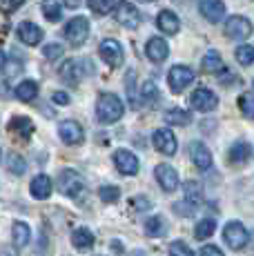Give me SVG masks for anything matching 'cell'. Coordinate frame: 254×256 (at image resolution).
<instances>
[{"label": "cell", "instance_id": "6da1fadb", "mask_svg": "<svg viewBox=\"0 0 254 256\" xmlns=\"http://www.w3.org/2000/svg\"><path fill=\"white\" fill-rule=\"evenodd\" d=\"M123 116V102H120L118 96L114 94H102L96 102V118L102 122V125H112V122L120 120Z\"/></svg>", "mask_w": 254, "mask_h": 256}, {"label": "cell", "instance_id": "7a4b0ae2", "mask_svg": "<svg viewBox=\"0 0 254 256\" xmlns=\"http://www.w3.org/2000/svg\"><path fill=\"white\" fill-rule=\"evenodd\" d=\"M223 240L228 243L230 250H234V252H238V250H243L248 245V240H250V232L246 230V225L238 223V220H230L226 225V230H223Z\"/></svg>", "mask_w": 254, "mask_h": 256}, {"label": "cell", "instance_id": "3957f363", "mask_svg": "<svg viewBox=\"0 0 254 256\" xmlns=\"http://www.w3.org/2000/svg\"><path fill=\"white\" fill-rule=\"evenodd\" d=\"M58 190L65 196H70V198H78V196L85 192V183H82V178L78 176V172L62 170L60 174H58Z\"/></svg>", "mask_w": 254, "mask_h": 256}, {"label": "cell", "instance_id": "277c9868", "mask_svg": "<svg viewBox=\"0 0 254 256\" xmlns=\"http://www.w3.org/2000/svg\"><path fill=\"white\" fill-rule=\"evenodd\" d=\"M114 18L120 27H127V29L138 27V22H140L138 9H136L132 2H127V0H120V2L114 4Z\"/></svg>", "mask_w": 254, "mask_h": 256}, {"label": "cell", "instance_id": "5b68a950", "mask_svg": "<svg viewBox=\"0 0 254 256\" xmlns=\"http://www.w3.org/2000/svg\"><path fill=\"white\" fill-rule=\"evenodd\" d=\"M87 36H90V22H87V18L78 16V18H72L70 22H67L65 27V38L72 42L74 47L82 45V42L87 40Z\"/></svg>", "mask_w": 254, "mask_h": 256}, {"label": "cell", "instance_id": "8992f818", "mask_svg": "<svg viewBox=\"0 0 254 256\" xmlns=\"http://www.w3.org/2000/svg\"><path fill=\"white\" fill-rule=\"evenodd\" d=\"M98 54L110 67H120L123 65V47H120L118 40H114V38L102 40L100 47H98Z\"/></svg>", "mask_w": 254, "mask_h": 256}, {"label": "cell", "instance_id": "52a82bcc", "mask_svg": "<svg viewBox=\"0 0 254 256\" xmlns=\"http://www.w3.org/2000/svg\"><path fill=\"white\" fill-rule=\"evenodd\" d=\"M152 142H154V147L160 152V154H165V156H174V154H176V136H174L168 127L156 130L154 136H152Z\"/></svg>", "mask_w": 254, "mask_h": 256}, {"label": "cell", "instance_id": "ba28073f", "mask_svg": "<svg viewBox=\"0 0 254 256\" xmlns=\"http://www.w3.org/2000/svg\"><path fill=\"white\" fill-rule=\"evenodd\" d=\"M168 80H170L172 92L178 94V92H183L188 85H192V82H194V72L190 70V67H185V65H176V67H172V70H170Z\"/></svg>", "mask_w": 254, "mask_h": 256}, {"label": "cell", "instance_id": "9c48e42d", "mask_svg": "<svg viewBox=\"0 0 254 256\" xmlns=\"http://www.w3.org/2000/svg\"><path fill=\"white\" fill-rule=\"evenodd\" d=\"M226 34H228V38H232V40H246V38L252 34V22L243 16H232L226 22Z\"/></svg>", "mask_w": 254, "mask_h": 256}, {"label": "cell", "instance_id": "30bf717a", "mask_svg": "<svg viewBox=\"0 0 254 256\" xmlns=\"http://www.w3.org/2000/svg\"><path fill=\"white\" fill-rule=\"evenodd\" d=\"M190 102H192V107L196 112H212V110H216L218 98H216V94H214L212 90H205V87H201V90H196L192 94Z\"/></svg>", "mask_w": 254, "mask_h": 256}, {"label": "cell", "instance_id": "8fae6325", "mask_svg": "<svg viewBox=\"0 0 254 256\" xmlns=\"http://www.w3.org/2000/svg\"><path fill=\"white\" fill-rule=\"evenodd\" d=\"M114 163L118 167L120 174H125V176H134L136 172H138V158H136V154L130 150H116Z\"/></svg>", "mask_w": 254, "mask_h": 256}, {"label": "cell", "instance_id": "7c38bea8", "mask_svg": "<svg viewBox=\"0 0 254 256\" xmlns=\"http://www.w3.org/2000/svg\"><path fill=\"white\" fill-rule=\"evenodd\" d=\"M58 134H60V140L67 142V145H80L82 138H85L82 127L76 120H62L58 125Z\"/></svg>", "mask_w": 254, "mask_h": 256}, {"label": "cell", "instance_id": "4fadbf2b", "mask_svg": "<svg viewBox=\"0 0 254 256\" xmlns=\"http://www.w3.org/2000/svg\"><path fill=\"white\" fill-rule=\"evenodd\" d=\"M154 176H156L158 185L163 187L165 192H174L178 187V174H176V170H174L172 165H165V163L156 165Z\"/></svg>", "mask_w": 254, "mask_h": 256}, {"label": "cell", "instance_id": "5bb4252c", "mask_svg": "<svg viewBox=\"0 0 254 256\" xmlns=\"http://www.w3.org/2000/svg\"><path fill=\"white\" fill-rule=\"evenodd\" d=\"M198 9L210 22H218L226 14V4L223 0H198Z\"/></svg>", "mask_w": 254, "mask_h": 256}, {"label": "cell", "instance_id": "9a60e30c", "mask_svg": "<svg viewBox=\"0 0 254 256\" xmlns=\"http://www.w3.org/2000/svg\"><path fill=\"white\" fill-rule=\"evenodd\" d=\"M190 156H192V163L198 170H210L212 167V154H210V150L203 142H192L190 145Z\"/></svg>", "mask_w": 254, "mask_h": 256}, {"label": "cell", "instance_id": "2e32d148", "mask_svg": "<svg viewBox=\"0 0 254 256\" xmlns=\"http://www.w3.org/2000/svg\"><path fill=\"white\" fill-rule=\"evenodd\" d=\"M145 54H148L150 60L163 62L165 58H168V54H170V47H168V42H165L163 38H150L148 47H145Z\"/></svg>", "mask_w": 254, "mask_h": 256}, {"label": "cell", "instance_id": "e0dca14e", "mask_svg": "<svg viewBox=\"0 0 254 256\" xmlns=\"http://www.w3.org/2000/svg\"><path fill=\"white\" fill-rule=\"evenodd\" d=\"M18 38H20L25 45H38L42 40V29L34 22H20L18 27Z\"/></svg>", "mask_w": 254, "mask_h": 256}, {"label": "cell", "instance_id": "ac0fdd59", "mask_svg": "<svg viewBox=\"0 0 254 256\" xmlns=\"http://www.w3.org/2000/svg\"><path fill=\"white\" fill-rule=\"evenodd\" d=\"M32 196L34 198H38V200H45V198H50L52 196V178L47 174H38L36 178L32 180Z\"/></svg>", "mask_w": 254, "mask_h": 256}, {"label": "cell", "instance_id": "d6986e66", "mask_svg": "<svg viewBox=\"0 0 254 256\" xmlns=\"http://www.w3.org/2000/svg\"><path fill=\"white\" fill-rule=\"evenodd\" d=\"M183 194H185V203L192 210H196L198 205L203 203V187H201V183H196V180H188V183L183 185Z\"/></svg>", "mask_w": 254, "mask_h": 256}, {"label": "cell", "instance_id": "ffe728a7", "mask_svg": "<svg viewBox=\"0 0 254 256\" xmlns=\"http://www.w3.org/2000/svg\"><path fill=\"white\" fill-rule=\"evenodd\" d=\"M94 240H96L94 232L87 228H78L72 232V245H74L76 250H80V252H87V250L94 245Z\"/></svg>", "mask_w": 254, "mask_h": 256}, {"label": "cell", "instance_id": "44dd1931", "mask_svg": "<svg viewBox=\"0 0 254 256\" xmlns=\"http://www.w3.org/2000/svg\"><path fill=\"white\" fill-rule=\"evenodd\" d=\"M9 132L18 134L20 138H29L34 132V122L29 120L27 116H14L12 120H9Z\"/></svg>", "mask_w": 254, "mask_h": 256}, {"label": "cell", "instance_id": "7402d4cb", "mask_svg": "<svg viewBox=\"0 0 254 256\" xmlns=\"http://www.w3.org/2000/svg\"><path fill=\"white\" fill-rule=\"evenodd\" d=\"M12 240L16 248H27V243L32 240V230H29V225L22 223V220H16L14 230H12Z\"/></svg>", "mask_w": 254, "mask_h": 256}, {"label": "cell", "instance_id": "603a6c76", "mask_svg": "<svg viewBox=\"0 0 254 256\" xmlns=\"http://www.w3.org/2000/svg\"><path fill=\"white\" fill-rule=\"evenodd\" d=\"M201 70L205 74H221L226 70V65H223V58L218 52H208L203 56V62H201Z\"/></svg>", "mask_w": 254, "mask_h": 256}, {"label": "cell", "instance_id": "cb8c5ba5", "mask_svg": "<svg viewBox=\"0 0 254 256\" xmlns=\"http://www.w3.org/2000/svg\"><path fill=\"white\" fill-rule=\"evenodd\" d=\"M156 24H158L160 32L170 34V36H172V34H176V32H178V27H180L176 14H172V12H160V14H158V18H156Z\"/></svg>", "mask_w": 254, "mask_h": 256}, {"label": "cell", "instance_id": "d4e9b609", "mask_svg": "<svg viewBox=\"0 0 254 256\" xmlns=\"http://www.w3.org/2000/svg\"><path fill=\"white\" fill-rule=\"evenodd\" d=\"M163 118H165V122H168V125H178V127H185V125H190V122H192V114H190V112H185V110H176V107L165 112Z\"/></svg>", "mask_w": 254, "mask_h": 256}, {"label": "cell", "instance_id": "484cf974", "mask_svg": "<svg viewBox=\"0 0 254 256\" xmlns=\"http://www.w3.org/2000/svg\"><path fill=\"white\" fill-rule=\"evenodd\" d=\"M250 158V145L248 142H234L232 147H230V163L234 165H243L246 160Z\"/></svg>", "mask_w": 254, "mask_h": 256}, {"label": "cell", "instance_id": "4316f807", "mask_svg": "<svg viewBox=\"0 0 254 256\" xmlns=\"http://www.w3.org/2000/svg\"><path fill=\"white\" fill-rule=\"evenodd\" d=\"M145 232H148V236H152V238H160V236H165V232H168V220L163 216H152L145 223Z\"/></svg>", "mask_w": 254, "mask_h": 256}, {"label": "cell", "instance_id": "83f0119b", "mask_svg": "<svg viewBox=\"0 0 254 256\" xmlns=\"http://www.w3.org/2000/svg\"><path fill=\"white\" fill-rule=\"evenodd\" d=\"M60 78L70 87H76L78 85V62L72 60V58L62 62V65H60Z\"/></svg>", "mask_w": 254, "mask_h": 256}, {"label": "cell", "instance_id": "f1b7e54d", "mask_svg": "<svg viewBox=\"0 0 254 256\" xmlns=\"http://www.w3.org/2000/svg\"><path fill=\"white\" fill-rule=\"evenodd\" d=\"M36 96H38V85L34 80H22L20 85L16 87V98H18V100L32 102Z\"/></svg>", "mask_w": 254, "mask_h": 256}, {"label": "cell", "instance_id": "f546056e", "mask_svg": "<svg viewBox=\"0 0 254 256\" xmlns=\"http://www.w3.org/2000/svg\"><path fill=\"white\" fill-rule=\"evenodd\" d=\"M214 230H216V220H214V218H203V220H198L196 228H194V238H196V240L210 238V236L214 234Z\"/></svg>", "mask_w": 254, "mask_h": 256}, {"label": "cell", "instance_id": "4dcf8cb0", "mask_svg": "<svg viewBox=\"0 0 254 256\" xmlns=\"http://www.w3.org/2000/svg\"><path fill=\"white\" fill-rule=\"evenodd\" d=\"M40 9H42V16H45L47 20H52V22L60 20V16H62L60 2H56V0H42V2H40Z\"/></svg>", "mask_w": 254, "mask_h": 256}, {"label": "cell", "instance_id": "1f68e13d", "mask_svg": "<svg viewBox=\"0 0 254 256\" xmlns=\"http://www.w3.org/2000/svg\"><path fill=\"white\" fill-rule=\"evenodd\" d=\"M7 170L12 172L14 176H22V174H25V170H27L25 158H22L20 154H16V152L7 154Z\"/></svg>", "mask_w": 254, "mask_h": 256}, {"label": "cell", "instance_id": "d6a6232c", "mask_svg": "<svg viewBox=\"0 0 254 256\" xmlns=\"http://www.w3.org/2000/svg\"><path fill=\"white\" fill-rule=\"evenodd\" d=\"M98 196H100L102 203H116L118 196H120V190L118 187H114V185H102L98 190Z\"/></svg>", "mask_w": 254, "mask_h": 256}, {"label": "cell", "instance_id": "836d02e7", "mask_svg": "<svg viewBox=\"0 0 254 256\" xmlns=\"http://www.w3.org/2000/svg\"><path fill=\"white\" fill-rule=\"evenodd\" d=\"M236 60L241 62L243 67H250L254 60V47L252 45H241L236 49Z\"/></svg>", "mask_w": 254, "mask_h": 256}, {"label": "cell", "instance_id": "e575fe53", "mask_svg": "<svg viewBox=\"0 0 254 256\" xmlns=\"http://www.w3.org/2000/svg\"><path fill=\"white\" fill-rule=\"evenodd\" d=\"M90 7L94 14L105 16V14H110L114 9V0H90Z\"/></svg>", "mask_w": 254, "mask_h": 256}, {"label": "cell", "instance_id": "d590c367", "mask_svg": "<svg viewBox=\"0 0 254 256\" xmlns=\"http://www.w3.org/2000/svg\"><path fill=\"white\" fill-rule=\"evenodd\" d=\"M143 100L148 102V105H154V102L158 100V90H156L154 80H148L143 85Z\"/></svg>", "mask_w": 254, "mask_h": 256}, {"label": "cell", "instance_id": "8d00e7d4", "mask_svg": "<svg viewBox=\"0 0 254 256\" xmlns=\"http://www.w3.org/2000/svg\"><path fill=\"white\" fill-rule=\"evenodd\" d=\"M170 256H194V254L183 240H174V243L170 245Z\"/></svg>", "mask_w": 254, "mask_h": 256}, {"label": "cell", "instance_id": "74e56055", "mask_svg": "<svg viewBox=\"0 0 254 256\" xmlns=\"http://www.w3.org/2000/svg\"><path fill=\"white\" fill-rule=\"evenodd\" d=\"M238 105H241L243 116H246V118H252L254 110H252V94H250V92H246L241 98H238Z\"/></svg>", "mask_w": 254, "mask_h": 256}, {"label": "cell", "instance_id": "f35d334b", "mask_svg": "<svg viewBox=\"0 0 254 256\" xmlns=\"http://www.w3.org/2000/svg\"><path fill=\"white\" fill-rule=\"evenodd\" d=\"M42 54H45L47 60H56V58L62 56V45H58V42H52V45H47L42 49Z\"/></svg>", "mask_w": 254, "mask_h": 256}, {"label": "cell", "instance_id": "ab89813d", "mask_svg": "<svg viewBox=\"0 0 254 256\" xmlns=\"http://www.w3.org/2000/svg\"><path fill=\"white\" fill-rule=\"evenodd\" d=\"M22 2H25V0H0V12L12 14V12H16Z\"/></svg>", "mask_w": 254, "mask_h": 256}, {"label": "cell", "instance_id": "60d3db41", "mask_svg": "<svg viewBox=\"0 0 254 256\" xmlns=\"http://www.w3.org/2000/svg\"><path fill=\"white\" fill-rule=\"evenodd\" d=\"M4 72H7V76H16L18 72L22 70V65L18 60H4V67H2Z\"/></svg>", "mask_w": 254, "mask_h": 256}, {"label": "cell", "instance_id": "b9f144b4", "mask_svg": "<svg viewBox=\"0 0 254 256\" xmlns=\"http://www.w3.org/2000/svg\"><path fill=\"white\" fill-rule=\"evenodd\" d=\"M130 208L132 210H145V208H150V200L143 198V196H138V198L130 200Z\"/></svg>", "mask_w": 254, "mask_h": 256}, {"label": "cell", "instance_id": "7bdbcfd3", "mask_svg": "<svg viewBox=\"0 0 254 256\" xmlns=\"http://www.w3.org/2000/svg\"><path fill=\"white\" fill-rule=\"evenodd\" d=\"M201 256H223V252L216 245H205V248H201Z\"/></svg>", "mask_w": 254, "mask_h": 256}, {"label": "cell", "instance_id": "ee69618b", "mask_svg": "<svg viewBox=\"0 0 254 256\" xmlns=\"http://www.w3.org/2000/svg\"><path fill=\"white\" fill-rule=\"evenodd\" d=\"M52 100L56 102V105H70V96H67L65 92H56L52 96Z\"/></svg>", "mask_w": 254, "mask_h": 256}, {"label": "cell", "instance_id": "f6af8a7d", "mask_svg": "<svg viewBox=\"0 0 254 256\" xmlns=\"http://www.w3.org/2000/svg\"><path fill=\"white\" fill-rule=\"evenodd\" d=\"M65 2V7H70V9H76L78 4H80V0H62Z\"/></svg>", "mask_w": 254, "mask_h": 256}, {"label": "cell", "instance_id": "bcb514c9", "mask_svg": "<svg viewBox=\"0 0 254 256\" xmlns=\"http://www.w3.org/2000/svg\"><path fill=\"white\" fill-rule=\"evenodd\" d=\"M0 256H16L14 250H0Z\"/></svg>", "mask_w": 254, "mask_h": 256}, {"label": "cell", "instance_id": "7dc6e473", "mask_svg": "<svg viewBox=\"0 0 254 256\" xmlns=\"http://www.w3.org/2000/svg\"><path fill=\"white\" fill-rule=\"evenodd\" d=\"M4 60H7V56L0 52V72H2V67H4Z\"/></svg>", "mask_w": 254, "mask_h": 256}, {"label": "cell", "instance_id": "c3c4849f", "mask_svg": "<svg viewBox=\"0 0 254 256\" xmlns=\"http://www.w3.org/2000/svg\"><path fill=\"white\" fill-rule=\"evenodd\" d=\"M143 2H154V0H143Z\"/></svg>", "mask_w": 254, "mask_h": 256}]
</instances>
